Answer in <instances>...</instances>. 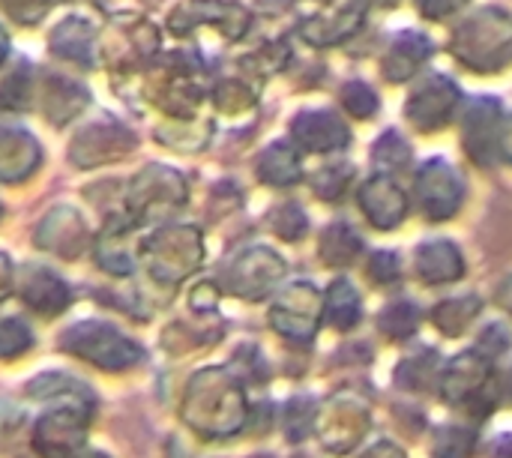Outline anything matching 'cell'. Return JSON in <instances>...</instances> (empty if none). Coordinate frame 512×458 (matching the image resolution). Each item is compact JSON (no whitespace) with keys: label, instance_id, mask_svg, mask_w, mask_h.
<instances>
[{"label":"cell","instance_id":"obj_27","mask_svg":"<svg viewBox=\"0 0 512 458\" xmlns=\"http://www.w3.org/2000/svg\"><path fill=\"white\" fill-rule=\"evenodd\" d=\"M474 450V432L468 429H459V426H447L438 432V441H435V458H468Z\"/></svg>","mask_w":512,"mask_h":458},{"label":"cell","instance_id":"obj_34","mask_svg":"<svg viewBox=\"0 0 512 458\" xmlns=\"http://www.w3.org/2000/svg\"><path fill=\"white\" fill-rule=\"evenodd\" d=\"M501 153L512 162V114L504 120V129H501Z\"/></svg>","mask_w":512,"mask_h":458},{"label":"cell","instance_id":"obj_11","mask_svg":"<svg viewBox=\"0 0 512 458\" xmlns=\"http://www.w3.org/2000/svg\"><path fill=\"white\" fill-rule=\"evenodd\" d=\"M285 276V261L264 246H252L228 267V291L243 300L267 297Z\"/></svg>","mask_w":512,"mask_h":458},{"label":"cell","instance_id":"obj_23","mask_svg":"<svg viewBox=\"0 0 512 458\" xmlns=\"http://www.w3.org/2000/svg\"><path fill=\"white\" fill-rule=\"evenodd\" d=\"M351 183H354L351 162H330L312 174V192L327 204H339V198L351 189Z\"/></svg>","mask_w":512,"mask_h":458},{"label":"cell","instance_id":"obj_16","mask_svg":"<svg viewBox=\"0 0 512 458\" xmlns=\"http://www.w3.org/2000/svg\"><path fill=\"white\" fill-rule=\"evenodd\" d=\"M489 387V357L480 351L456 357L441 375V390L450 402H477Z\"/></svg>","mask_w":512,"mask_h":458},{"label":"cell","instance_id":"obj_36","mask_svg":"<svg viewBox=\"0 0 512 458\" xmlns=\"http://www.w3.org/2000/svg\"><path fill=\"white\" fill-rule=\"evenodd\" d=\"M6 48H9V42H6V33L0 30V60L6 57Z\"/></svg>","mask_w":512,"mask_h":458},{"label":"cell","instance_id":"obj_30","mask_svg":"<svg viewBox=\"0 0 512 458\" xmlns=\"http://www.w3.org/2000/svg\"><path fill=\"white\" fill-rule=\"evenodd\" d=\"M72 93H78V87H72V84H66V81H60V78H54V81L48 84V96H45L48 117L54 114V108H57V105L63 108V120H66V117H72V114L84 105V96L72 99Z\"/></svg>","mask_w":512,"mask_h":458},{"label":"cell","instance_id":"obj_33","mask_svg":"<svg viewBox=\"0 0 512 458\" xmlns=\"http://www.w3.org/2000/svg\"><path fill=\"white\" fill-rule=\"evenodd\" d=\"M363 458H405V453L399 447H393L390 441H381V444H375Z\"/></svg>","mask_w":512,"mask_h":458},{"label":"cell","instance_id":"obj_17","mask_svg":"<svg viewBox=\"0 0 512 458\" xmlns=\"http://www.w3.org/2000/svg\"><path fill=\"white\" fill-rule=\"evenodd\" d=\"M21 297L39 315H60L72 300L66 282L51 270H39V267H30L21 276Z\"/></svg>","mask_w":512,"mask_h":458},{"label":"cell","instance_id":"obj_19","mask_svg":"<svg viewBox=\"0 0 512 458\" xmlns=\"http://www.w3.org/2000/svg\"><path fill=\"white\" fill-rule=\"evenodd\" d=\"M258 177L270 186H294L303 180V165H300V150L288 141L270 144L261 159H258Z\"/></svg>","mask_w":512,"mask_h":458},{"label":"cell","instance_id":"obj_18","mask_svg":"<svg viewBox=\"0 0 512 458\" xmlns=\"http://www.w3.org/2000/svg\"><path fill=\"white\" fill-rule=\"evenodd\" d=\"M360 252H363V240L348 222H330L318 237V258L333 270L351 267L360 258Z\"/></svg>","mask_w":512,"mask_h":458},{"label":"cell","instance_id":"obj_8","mask_svg":"<svg viewBox=\"0 0 512 458\" xmlns=\"http://www.w3.org/2000/svg\"><path fill=\"white\" fill-rule=\"evenodd\" d=\"M504 108L498 96H477L462 114V147L474 165L489 168L501 153Z\"/></svg>","mask_w":512,"mask_h":458},{"label":"cell","instance_id":"obj_6","mask_svg":"<svg viewBox=\"0 0 512 458\" xmlns=\"http://www.w3.org/2000/svg\"><path fill=\"white\" fill-rule=\"evenodd\" d=\"M414 198L429 222L453 219L465 204V180L447 159H429L414 177Z\"/></svg>","mask_w":512,"mask_h":458},{"label":"cell","instance_id":"obj_5","mask_svg":"<svg viewBox=\"0 0 512 458\" xmlns=\"http://www.w3.org/2000/svg\"><path fill=\"white\" fill-rule=\"evenodd\" d=\"M462 105H465L462 87L450 75L432 72L411 90V96L405 102V120L417 132L429 135V132L447 129Z\"/></svg>","mask_w":512,"mask_h":458},{"label":"cell","instance_id":"obj_1","mask_svg":"<svg viewBox=\"0 0 512 458\" xmlns=\"http://www.w3.org/2000/svg\"><path fill=\"white\" fill-rule=\"evenodd\" d=\"M450 54L471 72H501L512 63V15L501 6L474 9L456 24Z\"/></svg>","mask_w":512,"mask_h":458},{"label":"cell","instance_id":"obj_31","mask_svg":"<svg viewBox=\"0 0 512 458\" xmlns=\"http://www.w3.org/2000/svg\"><path fill=\"white\" fill-rule=\"evenodd\" d=\"M417 12L429 21H444L468 6V0H414Z\"/></svg>","mask_w":512,"mask_h":458},{"label":"cell","instance_id":"obj_2","mask_svg":"<svg viewBox=\"0 0 512 458\" xmlns=\"http://www.w3.org/2000/svg\"><path fill=\"white\" fill-rule=\"evenodd\" d=\"M186 420L204 435H231L246 420V399L231 375L210 369L195 375L186 399Z\"/></svg>","mask_w":512,"mask_h":458},{"label":"cell","instance_id":"obj_24","mask_svg":"<svg viewBox=\"0 0 512 458\" xmlns=\"http://www.w3.org/2000/svg\"><path fill=\"white\" fill-rule=\"evenodd\" d=\"M420 327V309L411 300H396L381 312V330L387 339H411Z\"/></svg>","mask_w":512,"mask_h":458},{"label":"cell","instance_id":"obj_15","mask_svg":"<svg viewBox=\"0 0 512 458\" xmlns=\"http://www.w3.org/2000/svg\"><path fill=\"white\" fill-rule=\"evenodd\" d=\"M465 255L453 240H426L414 249V270L426 285H450L465 276Z\"/></svg>","mask_w":512,"mask_h":458},{"label":"cell","instance_id":"obj_7","mask_svg":"<svg viewBox=\"0 0 512 458\" xmlns=\"http://www.w3.org/2000/svg\"><path fill=\"white\" fill-rule=\"evenodd\" d=\"M201 255L195 228H162L144 246V261L159 282H180L201 264Z\"/></svg>","mask_w":512,"mask_h":458},{"label":"cell","instance_id":"obj_20","mask_svg":"<svg viewBox=\"0 0 512 458\" xmlns=\"http://www.w3.org/2000/svg\"><path fill=\"white\" fill-rule=\"evenodd\" d=\"M363 318V303L348 279H336L324 294V321L342 333L354 330Z\"/></svg>","mask_w":512,"mask_h":458},{"label":"cell","instance_id":"obj_26","mask_svg":"<svg viewBox=\"0 0 512 458\" xmlns=\"http://www.w3.org/2000/svg\"><path fill=\"white\" fill-rule=\"evenodd\" d=\"M270 228H273L282 240L294 243V240H303V234L309 231V216L303 213L300 204L288 201V204H282V207H276V210L270 213Z\"/></svg>","mask_w":512,"mask_h":458},{"label":"cell","instance_id":"obj_12","mask_svg":"<svg viewBox=\"0 0 512 458\" xmlns=\"http://www.w3.org/2000/svg\"><path fill=\"white\" fill-rule=\"evenodd\" d=\"M84 432H87L84 411L78 405H69L42 417L33 441L42 458H72L84 444Z\"/></svg>","mask_w":512,"mask_h":458},{"label":"cell","instance_id":"obj_3","mask_svg":"<svg viewBox=\"0 0 512 458\" xmlns=\"http://www.w3.org/2000/svg\"><path fill=\"white\" fill-rule=\"evenodd\" d=\"M63 351L105 369V372H120L135 366L144 351L126 339L117 327L105 324V321H78L63 333Z\"/></svg>","mask_w":512,"mask_h":458},{"label":"cell","instance_id":"obj_14","mask_svg":"<svg viewBox=\"0 0 512 458\" xmlns=\"http://www.w3.org/2000/svg\"><path fill=\"white\" fill-rule=\"evenodd\" d=\"M432 51H435V45L423 30L405 27L390 39V45L381 57V72L390 84H405L429 63Z\"/></svg>","mask_w":512,"mask_h":458},{"label":"cell","instance_id":"obj_13","mask_svg":"<svg viewBox=\"0 0 512 458\" xmlns=\"http://www.w3.org/2000/svg\"><path fill=\"white\" fill-rule=\"evenodd\" d=\"M363 216L378 228V231H393L405 222L408 216V195L390 174H375L369 177L360 192H357Z\"/></svg>","mask_w":512,"mask_h":458},{"label":"cell","instance_id":"obj_35","mask_svg":"<svg viewBox=\"0 0 512 458\" xmlns=\"http://www.w3.org/2000/svg\"><path fill=\"white\" fill-rule=\"evenodd\" d=\"M501 306H504V309L512 315V279L504 285V288H501Z\"/></svg>","mask_w":512,"mask_h":458},{"label":"cell","instance_id":"obj_25","mask_svg":"<svg viewBox=\"0 0 512 458\" xmlns=\"http://www.w3.org/2000/svg\"><path fill=\"white\" fill-rule=\"evenodd\" d=\"M339 102H342V108H345L351 117H357V120H372V117L378 114V108H381L378 93H375L366 81H360V78L342 84Z\"/></svg>","mask_w":512,"mask_h":458},{"label":"cell","instance_id":"obj_9","mask_svg":"<svg viewBox=\"0 0 512 458\" xmlns=\"http://www.w3.org/2000/svg\"><path fill=\"white\" fill-rule=\"evenodd\" d=\"M324 315V300L321 294L300 282L291 285L270 309V324L276 333H282L291 342H309L318 330V321Z\"/></svg>","mask_w":512,"mask_h":458},{"label":"cell","instance_id":"obj_10","mask_svg":"<svg viewBox=\"0 0 512 458\" xmlns=\"http://www.w3.org/2000/svg\"><path fill=\"white\" fill-rule=\"evenodd\" d=\"M291 144L309 156L339 153L351 144V129L330 108H306L291 120Z\"/></svg>","mask_w":512,"mask_h":458},{"label":"cell","instance_id":"obj_22","mask_svg":"<svg viewBox=\"0 0 512 458\" xmlns=\"http://www.w3.org/2000/svg\"><path fill=\"white\" fill-rule=\"evenodd\" d=\"M372 159H375V165H378L381 174H390V177H393V174H402V171L411 168L414 153H411V144L405 141V135H399L396 129H387V132L375 141Z\"/></svg>","mask_w":512,"mask_h":458},{"label":"cell","instance_id":"obj_4","mask_svg":"<svg viewBox=\"0 0 512 458\" xmlns=\"http://www.w3.org/2000/svg\"><path fill=\"white\" fill-rule=\"evenodd\" d=\"M369 0H297V24L306 42L327 48L348 39L366 18Z\"/></svg>","mask_w":512,"mask_h":458},{"label":"cell","instance_id":"obj_32","mask_svg":"<svg viewBox=\"0 0 512 458\" xmlns=\"http://www.w3.org/2000/svg\"><path fill=\"white\" fill-rule=\"evenodd\" d=\"M18 78H21V72H15V75L6 81V87H3V90H18ZM0 99L6 102V108H9V105H12V108H24V102H27V87H21V93L15 96V102L9 99V93H0Z\"/></svg>","mask_w":512,"mask_h":458},{"label":"cell","instance_id":"obj_37","mask_svg":"<svg viewBox=\"0 0 512 458\" xmlns=\"http://www.w3.org/2000/svg\"><path fill=\"white\" fill-rule=\"evenodd\" d=\"M375 3H381V6H396L399 0H375Z\"/></svg>","mask_w":512,"mask_h":458},{"label":"cell","instance_id":"obj_21","mask_svg":"<svg viewBox=\"0 0 512 458\" xmlns=\"http://www.w3.org/2000/svg\"><path fill=\"white\" fill-rule=\"evenodd\" d=\"M480 312H483V300L474 294H462V297H450L438 303L432 309V321L444 336H462L477 321Z\"/></svg>","mask_w":512,"mask_h":458},{"label":"cell","instance_id":"obj_29","mask_svg":"<svg viewBox=\"0 0 512 458\" xmlns=\"http://www.w3.org/2000/svg\"><path fill=\"white\" fill-rule=\"evenodd\" d=\"M366 279L375 285H390L399 279V255L390 249H378L366 261Z\"/></svg>","mask_w":512,"mask_h":458},{"label":"cell","instance_id":"obj_28","mask_svg":"<svg viewBox=\"0 0 512 458\" xmlns=\"http://www.w3.org/2000/svg\"><path fill=\"white\" fill-rule=\"evenodd\" d=\"M33 345V333L27 324L15 318H0V357H18Z\"/></svg>","mask_w":512,"mask_h":458}]
</instances>
